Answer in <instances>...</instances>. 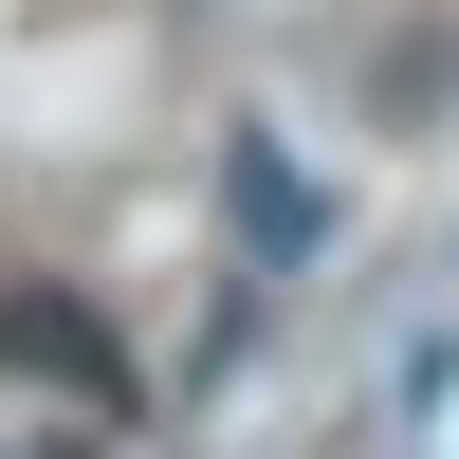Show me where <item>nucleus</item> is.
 Masks as SVG:
<instances>
[{
	"label": "nucleus",
	"mask_w": 459,
	"mask_h": 459,
	"mask_svg": "<svg viewBox=\"0 0 459 459\" xmlns=\"http://www.w3.org/2000/svg\"><path fill=\"white\" fill-rule=\"evenodd\" d=\"M0 368H56V386H92V404H129V350H110L92 313H74V294H0Z\"/></svg>",
	"instance_id": "1"
},
{
	"label": "nucleus",
	"mask_w": 459,
	"mask_h": 459,
	"mask_svg": "<svg viewBox=\"0 0 459 459\" xmlns=\"http://www.w3.org/2000/svg\"><path fill=\"white\" fill-rule=\"evenodd\" d=\"M239 221H257V239H276V257H294V239H313V184H294V166H276V147H239Z\"/></svg>",
	"instance_id": "2"
}]
</instances>
